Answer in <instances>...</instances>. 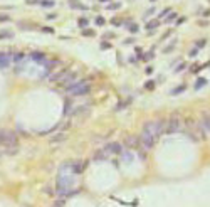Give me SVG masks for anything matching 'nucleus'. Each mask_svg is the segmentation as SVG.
I'll list each match as a JSON object with an SVG mask.
<instances>
[{"label":"nucleus","instance_id":"ddd939ff","mask_svg":"<svg viewBox=\"0 0 210 207\" xmlns=\"http://www.w3.org/2000/svg\"><path fill=\"white\" fill-rule=\"evenodd\" d=\"M32 57H34V59H37V61H44V59H46V56H44V54H39V52H34V54H32Z\"/></svg>","mask_w":210,"mask_h":207},{"label":"nucleus","instance_id":"a211bd4d","mask_svg":"<svg viewBox=\"0 0 210 207\" xmlns=\"http://www.w3.org/2000/svg\"><path fill=\"white\" fill-rule=\"evenodd\" d=\"M205 83H207V81H205V79H198V81H197V84H195V88H197V89H198V88H200V86H202V84H205Z\"/></svg>","mask_w":210,"mask_h":207},{"label":"nucleus","instance_id":"6ab92c4d","mask_svg":"<svg viewBox=\"0 0 210 207\" xmlns=\"http://www.w3.org/2000/svg\"><path fill=\"white\" fill-rule=\"evenodd\" d=\"M96 24H98V26H104V19L103 17H98V19H96Z\"/></svg>","mask_w":210,"mask_h":207},{"label":"nucleus","instance_id":"4468645a","mask_svg":"<svg viewBox=\"0 0 210 207\" xmlns=\"http://www.w3.org/2000/svg\"><path fill=\"white\" fill-rule=\"evenodd\" d=\"M156 26H158V20H151L150 24H146V29H155Z\"/></svg>","mask_w":210,"mask_h":207},{"label":"nucleus","instance_id":"f8f14e48","mask_svg":"<svg viewBox=\"0 0 210 207\" xmlns=\"http://www.w3.org/2000/svg\"><path fill=\"white\" fill-rule=\"evenodd\" d=\"M10 37H13L10 30H0V39H10Z\"/></svg>","mask_w":210,"mask_h":207},{"label":"nucleus","instance_id":"6e6552de","mask_svg":"<svg viewBox=\"0 0 210 207\" xmlns=\"http://www.w3.org/2000/svg\"><path fill=\"white\" fill-rule=\"evenodd\" d=\"M93 158H94L96 162H101V160H106V158H109V155H108V152L104 150V148H101V150H98V152L93 155Z\"/></svg>","mask_w":210,"mask_h":207},{"label":"nucleus","instance_id":"423d86ee","mask_svg":"<svg viewBox=\"0 0 210 207\" xmlns=\"http://www.w3.org/2000/svg\"><path fill=\"white\" fill-rule=\"evenodd\" d=\"M13 61L12 54H0V68H9Z\"/></svg>","mask_w":210,"mask_h":207},{"label":"nucleus","instance_id":"f3484780","mask_svg":"<svg viewBox=\"0 0 210 207\" xmlns=\"http://www.w3.org/2000/svg\"><path fill=\"white\" fill-rule=\"evenodd\" d=\"M40 4L46 5V7H52V5H54V2H49V0H40Z\"/></svg>","mask_w":210,"mask_h":207},{"label":"nucleus","instance_id":"20e7f679","mask_svg":"<svg viewBox=\"0 0 210 207\" xmlns=\"http://www.w3.org/2000/svg\"><path fill=\"white\" fill-rule=\"evenodd\" d=\"M178 130H180V118L173 114L172 118H170V121H168L167 128H165V133H175Z\"/></svg>","mask_w":210,"mask_h":207},{"label":"nucleus","instance_id":"5701e85b","mask_svg":"<svg viewBox=\"0 0 210 207\" xmlns=\"http://www.w3.org/2000/svg\"><path fill=\"white\" fill-rule=\"evenodd\" d=\"M129 29L133 30V32H136V30H138V26H131V27H129Z\"/></svg>","mask_w":210,"mask_h":207},{"label":"nucleus","instance_id":"2eb2a0df","mask_svg":"<svg viewBox=\"0 0 210 207\" xmlns=\"http://www.w3.org/2000/svg\"><path fill=\"white\" fill-rule=\"evenodd\" d=\"M77 24H79V27H82V29H84V27L87 26V19H79V22H77Z\"/></svg>","mask_w":210,"mask_h":207},{"label":"nucleus","instance_id":"aec40b11","mask_svg":"<svg viewBox=\"0 0 210 207\" xmlns=\"http://www.w3.org/2000/svg\"><path fill=\"white\" fill-rule=\"evenodd\" d=\"M170 10H172V9H165L161 14H160V17H165V15H168V14H170Z\"/></svg>","mask_w":210,"mask_h":207},{"label":"nucleus","instance_id":"9d476101","mask_svg":"<svg viewBox=\"0 0 210 207\" xmlns=\"http://www.w3.org/2000/svg\"><path fill=\"white\" fill-rule=\"evenodd\" d=\"M64 138H66V133H64V131H59L56 136H52V138H51V143H59V142H62Z\"/></svg>","mask_w":210,"mask_h":207},{"label":"nucleus","instance_id":"dca6fc26","mask_svg":"<svg viewBox=\"0 0 210 207\" xmlns=\"http://www.w3.org/2000/svg\"><path fill=\"white\" fill-rule=\"evenodd\" d=\"M183 89H185V86H178L176 89H173V91H172V94H180Z\"/></svg>","mask_w":210,"mask_h":207},{"label":"nucleus","instance_id":"4be33fe9","mask_svg":"<svg viewBox=\"0 0 210 207\" xmlns=\"http://www.w3.org/2000/svg\"><path fill=\"white\" fill-rule=\"evenodd\" d=\"M57 207H61V205H64V200H62V199H61V200H57V204H56Z\"/></svg>","mask_w":210,"mask_h":207},{"label":"nucleus","instance_id":"b1692460","mask_svg":"<svg viewBox=\"0 0 210 207\" xmlns=\"http://www.w3.org/2000/svg\"><path fill=\"white\" fill-rule=\"evenodd\" d=\"M99 2H111V0H99Z\"/></svg>","mask_w":210,"mask_h":207},{"label":"nucleus","instance_id":"f03ea898","mask_svg":"<svg viewBox=\"0 0 210 207\" xmlns=\"http://www.w3.org/2000/svg\"><path fill=\"white\" fill-rule=\"evenodd\" d=\"M19 138L15 131L10 130H0V147H7V148H17Z\"/></svg>","mask_w":210,"mask_h":207},{"label":"nucleus","instance_id":"f257e3e1","mask_svg":"<svg viewBox=\"0 0 210 207\" xmlns=\"http://www.w3.org/2000/svg\"><path fill=\"white\" fill-rule=\"evenodd\" d=\"M165 131V123L161 120H156V121H148L143 125L141 130V136H140V142L145 148H153L155 143L158 142L160 135Z\"/></svg>","mask_w":210,"mask_h":207},{"label":"nucleus","instance_id":"39448f33","mask_svg":"<svg viewBox=\"0 0 210 207\" xmlns=\"http://www.w3.org/2000/svg\"><path fill=\"white\" fill-rule=\"evenodd\" d=\"M104 150L108 152V155L111 157V155H116V153H121V152H123V145L113 142V143H108L106 147H104Z\"/></svg>","mask_w":210,"mask_h":207},{"label":"nucleus","instance_id":"0eeeda50","mask_svg":"<svg viewBox=\"0 0 210 207\" xmlns=\"http://www.w3.org/2000/svg\"><path fill=\"white\" fill-rule=\"evenodd\" d=\"M138 143H140V140H138L136 136H128V138L124 140V145H126L128 148H138L140 147Z\"/></svg>","mask_w":210,"mask_h":207},{"label":"nucleus","instance_id":"7ed1b4c3","mask_svg":"<svg viewBox=\"0 0 210 207\" xmlns=\"http://www.w3.org/2000/svg\"><path fill=\"white\" fill-rule=\"evenodd\" d=\"M91 91V86L87 81H79L76 84L67 86V93L72 94V96H81V94H87Z\"/></svg>","mask_w":210,"mask_h":207},{"label":"nucleus","instance_id":"9b49d317","mask_svg":"<svg viewBox=\"0 0 210 207\" xmlns=\"http://www.w3.org/2000/svg\"><path fill=\"white\" fill-rule=\"evenodd\" d=\"M200 126L203 128L205 131H210V116H205V118H202Z\"/></svg>","mask_w":210,"mask_h":207},{"label":"nucleus","instance_id":"1a4fd4ad","mask_svg":"<svg viewBox=\"0 0 210 207\" xmlns=\"http://www.w3.org/2000/svg\"><path fill=\"white\" fill-rule=\"evenodd\" d=\"M71 170H72V173L77 175V173H81L82 170H84V163H81V162H72V169Z\"/></svg>","mask_w":210,"mask_h":207},{"label":"nucleus","instance_id":"412c9836","mask_svg":"<svg viewBox=\"0 0 210 207\" xmlns=\"http://www.w3.org/2000/svg\"><path fill=\"white\" fill-rule=\"evenodd\" d=\"M82 34H84V35H93L94 32H93V30H89V29H86L84 32H82Z\"/></svg>","mask_w":210,"mask_h":207}]
</instances>
